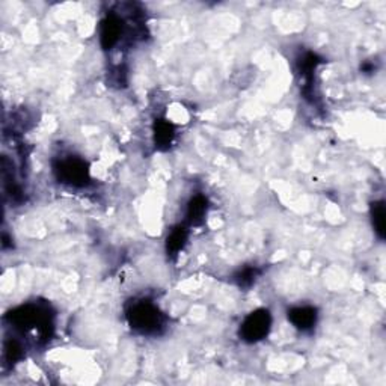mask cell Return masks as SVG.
Wrapping results in <instances>:
<instances>
[{"mask_svg": "<svg viewBox=\"0 0 386 386\" xmlns=\"http://www.w3.org/2000/svg\"><path fill=\"white\" fill-rule=\"evenodd\" d=\"M209 213V200L201 193L191 198L186 207V221L193 227H200L205 221V216Z\"/></svg>", "mask_w": 386, "mask_h": 386, "instance_id": "cell-7", "label": "cell"}, {"mask_svg": "<svg viewBox=\"0 0 386 386\" xmlns=\"http://www.w3.org/2000/svg\"><path fill=\"white\" fill-rule=\"evenodd\" d=\"M126 317L128 326L139 335H160L166 327L165 314L148 299L133 300L126 309Z\"/></svg>", "mask_w": 386, "mask_h": 386, "instance_id": "cell-2", "label": "cell"}, {"mask_svg": "<svg viewBox=\"0 0 386 386\" xmlns=\"http://www.w3.org/2000/svg\"><path fill=\"white\" fill-rule=\"evenodd\" d=\"M175 136V127L172 122L158 119L154 124V142L157 148H169Z\"/></svg>", "mask_w": 386, "mask_h": 386, "instance_id": "cell-8", "label": "cell"}, {"mask_svg": "<svg viewBox=\"0 0 386 386\" xmlns=\"http://www.w3.org/2000/svg\"><path fill=\"white\" fill-rule=\"evenodd\" d=\"M187 242V230L184 227H177L171 231L166 239V252L168 255H177L183 251Z\"/></svg>", "mask_w": 386, "mask_h": 386, "instance_id": "cell-9", "label": "cell"}, {"mask_svg": "<svg viewBox=\"0 0 386 386\" xmlns=\"http://www.w3.org/2000/svg\"><path fill=\"white\" fill-rule=\"evenodd\" d=\"M272 329V314L269 309H255L246 316L240 325V338L244 343H258L269 335Z\"/></svg>", "mask_w": 386, "mask_h": 386, "instance_id": "cell-4", "label": "cell"}, {"mask_svg": "<svg viewBox=\"0 0 386 386\" xmlns=\"http://www.w3.org/2000/svg\"><path fill=\"white\" fill-rule=\"evenodd\" d=\"M8 317L14 329L22 334H36L38 340H47L53 331V314L49 308L38 304L18 306Z\"/></svg>", "mask_w": 386, "mask_h": 386, "instance_id": "cell-1", "label": "cell"}, {"mask_svg": "<svg viewBox=\"0 0 386 386\" xmlns=\"http://www.w3.org/2000/svg\"><path fill=\"white\" fill-rule=\"evenodd\" d=\"M126 31V23L114 13L107 14L100 23V44L103 50H112L121 41Z\"/></svg>", "mask_w": 386, "mask_h": 386, "instance_id": "cell-5", "label": "cell"}, {"mask_svg": "<svg viewBox=\"0 0 386 386\" xmlns=\"http://www.w3.org/2000/svg\"><path fill=\"white\" fill-rule=\"evenodd\" d=\"M53 172L59 183L70 187H87L91 183L89 165L77 156L61 157L53 165Z\"/></svg>", "mask_w": 386, "mask_h": 386, "instance_id": "cell-3", "label": "cell"}, {"mask_svg": "<svg viewBox=\"0 0 386 386\" xmlns=\"http://www.w3.org/2000/svg\"><path fill=\"white\" fill-rule=\"evenodd\" d=\"M23 357V346L17 340L5 343V359L11 364H17Z\"/></svg>", "mask_w": 386, "mask_h": 386, "instance_id": "cell-12", "label": "cell"}, {"mask_svg": "<svg viewBox=\"0 0 386 386\" xmlns=\"http://www.w3.org/2000/svg\"><path fill=\"white\" fill-rule=\"evenodd\" d=\"M260 276V270L253 266V267H244L240 269L237 273L234 275V281L235 284L242 288H249L253 284H255V281Z\"/></svg>", "mask_w": 386, "mask_h": 386, "instance_id": "cell-11", "label": "cell"}, {"mask_svg": "<svg viewBox=\"0 0 386 386\" xmlns=\"http://www.w3.org/2000/svg\"><path fill=\"white\" fill-rule=\"evenodd\" d=\"M288 322L293 325L300 332L313 331L318 322V311L314 306L304 305L288 309L287 313Z\"/></svg>", "mask_w": 386, "mask_h": 386, "instance_id": "cell-6", "label": "cell"}, {"mask_svg": "<svg viewBox=\"0 0 386 386\" xmlns=\"http://www.w3.org/2000/svg\"><path fill=\"white\" fill-rule=\"evenodd\" d=\"M370 216H371V225L374 228V232L378 234L380 240L385 239V202L383 201H374L370 205Z\"/></svg>", "mask_w": 386, "mask_h": 386, "instance_id": "cell-10", "label": "cell"}]
</instances>
